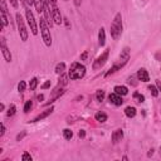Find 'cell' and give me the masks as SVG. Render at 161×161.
<instances>
[{"instance_id":"13","label":"cell","mask_w":161,"mask_h":161,"mask_svg":"<svg viewBox=\"0 0 161 161\" xmlns=\"http://www.w3.org/2000/svg\"><path fill=\"white\" fill-rule=\"evenodd\" d=\"M63 93H64V90H63V88H60V90H59V87H57L56 91L53 92V94H52V97H50L49 102H48V103H46V105H50V103H53V102H56Z\"/></svg>"},{"instance_id":"1","label":"cell","mask_w":161,"mask_h":161,"mask_svg":"<svg viewBox=\"0 0 161 161\" xmlns=\"http://www.w3.org/2000/svg\"><path fill=\"white\" fill-rule=\"evenodd\" d=\"M86 74V67L83 64L78 63H73L71 66V69L68 72V77L71 78V79H81V78H83Z\"/></svg>"},{"instance_id":"5","label":"cell","mask_w":161,"mask_h":161,"mask_svg":"<svg viewBox=\"0 0 161 161\" xmlns=\"http://www.w3.org/2000/svg\"><path fill=\"white\" fill-rule=\"evenodd\" d=\"M16 24H18V32H19L20 39L23 42H26L28 40V30H26L25 23H24L23 16L20 15V13H16Z\"/></svg>"},{"instance_id":"6","label":"cell","mask_w":161,"mask_h":161,"mask_svg":"<svg viewBox=\"0 0 161 161\" xmlns=\"http://www.w3.org/2000/svg\"><path fill=\"white\" fill-rule=\"evenodd\" d=\"M25 15H26V22H28V25H29L30 30H32V34H33V35H37V34H38V25H37V22H35V19H34V15H33L32 10L26 9L25 10Z\"/></svg>"},{"instance_id":"25","label":"cell","mask_w":161,"mask_h":161,"mask_svg":"<svg viewBox=\"0 0 161 161\" xmlns=\"http://www.w3.org/2000/svg\"><path fill=\"white\" fill-rule=\"evenodd\" d=\"M63 136L66 140H71L73 137V132H72L69 128H66V130H63Z\"/></svg>"},{"instance_id":"41","label":"cell","mask_w":161,"mask_h":161,"mask_svg":"<svg viewBox=\"0 0 161 161\" xmlns=\"http://www.w3.org/2000/svg\"><path fill=\"white\" fill-rule=\"evenodd\" d=\"M152 154H154V150L151 149V150H150V152L147 154V156H152Z\"/></svg>"},{"instance_id":"7","label":"cell","mask_w":161,"mask_h":161,"mask_svg":"<svg viewBox=\"0 0 161 161\" xmlns=\"http://www.w3.org/2000/svg\"><path fill=\"white\" fill-rule=\"evenodd\" d=\"M108 54H109V49H106L105 52L102 53L101 56L94 60V63H93V69H94V71L101 69V68L105 66L106 62H107V59H108Z\"/></svg>"},{"instance_id":"8","label":"cell","mask_w":161,"mask_h":161,"mask_svg":"<svg viewBox=\"0 0 161 161\" xmlns=\"http://www.w3.org/2000/svg\"><path fill=\"white\" fill-rule=\"evenodd\" d=\"M128 59H130V48L126 47V48H123V50L121 52V54H120V63L117 64V66L120 68H122L126 63H127Z\"/></svg>"},{"instance_id":"29","label":"cell","mask_w":161,"mask_h":161,"mask_svg":"<svg viewBox=\"0 0 161 161\" xmlns=\"http://www.w3.org/2000/svg\"><path fill=\"white\" fill-rule=\"evenodd\" d=\"M149 90L151 91V94L154 96V97H157V96H159V91H157V88L155 87V86H150Z\"/></svg>"},{"instance_id":"33","label":"cell","mask_w":161,"mask_h":161,"mask_svg":"<svg viewBox=\"0 0 161 161\" xmlns=\"http://www.w3.org/2000/svg\"><path fill=\"white\" fill-rule=\"evenodd\" d=\"M50 87V81H46L44 83L42 84V88L43 90H47V88H49Z\"/></svg>"},{"instance_id":"2","label":"cell","mask_w":161,"mask_h":161,"mask_svg":"<svg viewBox=\"0 0 161 161\" xmlns=\"http://www.w3.org/2000/svg\"><path fill=\"white\" fill-rule=\"evenodd\" d=\"M121 33H122V15L121 13H117L111 24V35L115 40H117L120 35H121Z\"/></svg>"},{"instance_id":"9","label":"cell","mask_w":161,"mask_h":161,"mask_svg":"<svg viewBox=\"0 0 161 161\" xmlns=\"http://www.w3.org/2000/svg\"><path fill=\"white\" fill-rule=\"evenodd\" d=\"M1 53H3V57H4V59L8 62V63H10V62H12V53H10L9 48L6 47L4 38H1Z\"/></svg>"},{"instance_id":"10","label":"cell","mask_w":161,"mask_h":161,"mask_svg":"<svg viewBox=\"0 0 161 161\" xmlns=\"http://www.w3.org/2000/svg\"><path fill=\"white\" fill-rule=\"evenodd\" d=\"M108 100L111 103H113L115 106H121L123 103V100H122V97L120 94H117L116 92H113V93H111L108 96Z\"/></svg>"},{"instance_id":"24","label":"cell","mask_w":161,"mask_h":161,"mask_svg":"<svg viewBox=\"0 0 161 161\" xmlns=\"http://www.w3.org/2000/svg\"><path fill=\"white\" fill-rule=\"evenodd\" d=\"M15 112H16L15 105H10V107H9V109H8V112H6V116H8V117H12V116H14V115H15Z\"/></svg>"},{"instance_id":"17","label":"cell","mask_w":161,"mask_h":161,"mask_svg":"<svg viewBox=\"0 0 161 161\" xmlns=\"http://www.w3.org/2000/svg\"><path fill=\"white\" fill-rule=\"evenodd\" d=\"M44 5H46L44 0H34V6H35L37 12H38L39 14H42V13H43V10H44Z\"/></svg>"},{"instance_id":"35","label":"cell","mask_w":161,"mask_h":161,"mask_svg":"<svg viewBox=\"0 0 161 161\" xmlns=\"http://www.w3.org/2000/svg\"><path fill=\"white\" fill-rule=\"evenodd\" d=\"M25 135H26L25 132H22V133H19V135L16 136V141H20V140H22V139H23V137H24V136H25Z\"/></svg>"},{"instance_id":"28","label":"cell","mask_w":161,"mask_h":161,"mask_svg":"<svg viewBox=\"0 0 161 161\" xmlns=\"http://www.w3.org/2000/svg\"><path fill=\"white\" fill-rule=\"evenodd\" d=\"M25 88H26V83L24 81H20L19 84H18V91L19 92H23V91H25Z\"/></svg>"},{"instance_id":"18","label":"cell","mask_w":161,"mask_h":161,"mask_svg":"<svg viewBox=\"0 0 161 161\" xmlns=\"http://www.w3.org/2000/svg\"><path fill=\"white\" fill-rule=\"evenodd\" d=\"M115 92L120 96H126L128 93V90H127V87H125V86H116Z\"/></svg>"},{"instance_id":"15","label":"cell","mask_w":161,"mask_h":161,"mask_svg":"<svg viewBox=\"0 0 161 161\" xmlns=\"http://www.w3.org/2000/svg\"><path fill=\"white\" fill-rule=\"evenodd\" d=\"M137 77L140 81L142 82H149L150 81V76L149 73H147V71L145 69V68H140L139 72H137Z\"/></svg>"},{"instance_id":"23","label":"cell","mask_w":161,"mask_h":161,"mask_svg":"<svg viewBox=\"0 0 161 161\" xmlns=\"http://www.w3.org/2000/svg\"><path fill=\"white\" fill-rule=\"evenodd\" d=\"M105 96H106V93H105L103 90H98L97 93H96V98H97L98 102H102V101L105 100Z\"/></svg>"},{"instance_id":"26","label":"cell","mask_w":161,"mask_h":161,"mask_svg":"<svg viewBox=\"0 0 161 161\" xmlns=\"http://www.w3.org/2000/svg\"><path fill=\"white\" fill-rule=\"evenodd\" d=\"M37 86H38V79H37V78H33V79H30V82H29V88H30V91H34V90H35Z\"/></svg>"},{"instance_id":"40","label":"cell","mask_w":161,"mask_h":161,"mask_svg":"<svg viewBox=\"0 0 161 161\" xmlns=\"http://www.w3.org/2000/svg\"><path fill=\"white\" fill-rule=\"evenodd\" d=\"M74 4H76L77 6H79L81 5V0H74Z\"/></svg>"},{"instance_id":"38","label":"cell","mask_w":161,"mask_h":161,"mask_svg":"<svg viewBox=\"0 0 161 161\" xmlns=\"http://www.w3.org/2000/svg\"><path fill=\"white\" fill-rule=\"evenodd\" d=\"M86 58H87V52H84V53L81 56V59H82V60H86Z\"/></svg>"},{"instance_id":"19","label":"cell","mask_w":161,"mask_h":161,"mask_svg":"<svg viewBox=\"0 0 161 161\" xmlns=\"http://www.w3.org/2000/svg\"><path fill=\"white\" fill-rule=\"evenodd\" d=\"M125 115L127 116V117H130V118L135 117V116H136V108L135 107H131V106L126 107L125 108Z\"/></svg>"},{"instance_id":"20","label":"cell","mask_w":161,"mask_h":161,"mask_svg":"<svg viewBox=\"0 0 161 161\" xmlns=\"http://www.w3.org/2000/svg\"><path fill=\"white\" fill-rule=\"evenodd\" d=\"M94 118H96V121H98V122H106L107 121V115L103 113V112H97L94 116Z\"/></svg>"},{"instance_id":"36","label":"cell","mask_w":161,"mask_h":161,"mask_svg":"<svg viewBox=\"0 0 161 161\" xmlns=\"http://www.w3.org/2000/svg\"><path fill=\"white\" fill-rule=\"evenodd\" d=\"M5 131H6V128H5V126L1 123V132H0V137H3L4 136V133H5Z\"/></svg>"},{"instance_id":"42","label":"cell","mask_w":161,"mask_h":161,"mask_svg":"<svg viewBox=\"0 0 161 161\" xmlns=\"http://www.w3.org/2000/svg\"><path fill=\"white\" fill-rule=\"evenodd\" d=\"M4 108H5L4 103H1V105H0V109H1V111H4Z\"/></svg>"},{"instance_id":"21","label":"cell","mask_w":161,"mask_h":161,"mask_svg":"<svg viewBox=\"0 0 161 161\" xmlns=\"http://www.w3.org/2000/svg\"><path fill=\"white\" fill-rule=\"evenodd\" d=\"M64 71H66V63L60 62V63H58L56 66V73L57 74H63Z\"/></svg>"},{"instance_id":"12","label":"cell","mask_w":161,"mask_h":161,"mask_svg":"<svg viewBox=\"0 0 161 161\" xmlns=\"http://www.w3.org/2000/svg\"><path fill=\"white\" fill-rule=\"evenodd\" d=\"M43 14H44V20L47 22V24L49 25V28L53 25V18H52V14H50V10L49 8H48V5H47V3H46V5H44V10H43Z\"/></svg>"},{"instance_id":"27","label":"cell","mask_w":161,"mask_h":161,"mask_svg":"<svg viewBox=\"0 0 161 161\" xmlns=\"http://www.w3.org/2000/svg\"><path fill=\"white\" fill-rule=\"evenodd\" d=\"M133 98L136 100V102H137V103H142V102L145 101V97H143L142 94H140L139 92H136V93L133 94Z\"/></svg>"},{"instance_id":"31","label":"cell","mask_w":161,"mask_h":161,"mask_svg":"<svg viewBox=\"0 0 161 161\" xmlns=\"http://www.w3.org/2000/svg\"><path fill=\"white\" fill-rule=\"evenodd\" d=\"M30 108H32V101H26L25 106H24V112H25V113H28V112L30 111Z\"/></svg>"},{"instance_id":"43","label":"cell","mask_w":161,"mask_h":161,"mask_svg":"<svg viewBox=\"0 0 161 161\" xmlns=\"http://www.w3.org/2000/svg\"><path fill=\"white\" fill-rule=\"evenodd\" d=\"M160 152H161V146H160Z\"/></svg>"},{"instance_id":"14","label":"cell","mask_w":161,"mask_h":161,"mask_svg":"<svg viewBox=\"0 0 161 161\" xmlns=\"http://www.w3.org/2000/svg\"><path fill=\"white\" fill-rule=\"evenodd\" d=\"M122 137H123V131L121 128H117V130H115L113 131V133H112V142L115 143H117V142H120L122 140Z\"/></svg>"},{"instance_id":"39","label":"cell","mask_w":161,"mask_h":161,"mask_svg":"<svg viewBox=\"0 0 161 161\" xmlns=\"http://www.w3.org/2000/svg\"><path fill=\"white\" fill-rule=\"evenodd\" d=\"M43 100H44V96H43V94H39V96H38V101L40 102V101H43Z\"/></svg>"},{"instance_id":"34","label":"cell","mask_w":161,"mask_h":161,"mask_svg":"<svg viewBox=\"0 0 161 161\" xmlns=\"http://www.w3.org/2000/svg\"><path fill=\"white\" fill-rule=\"evenodd\" d=\"M9 1H10V4H12V6H13V8H18V0H9Z\"/></svg>"},{"instance_id":"22","label":"cell","mask_w":161,"mask_h":161,"mask_svg":"<svg viewBox=\"0 0 161 161\" xmlns=\"http://www.w3.org/2000/svg\"><path fill=\"white\" fill-rule=\"evenodd\" d=\"M9 24V18H8V14L4 12H1V29H4L6 25Z\"/></svg>"},{"instance_id":"30","label":"cell","mask_w":161,"mask_h":161,"mask_svg":"<svg viewBox=\"0 0 161 161\" xmlns=\"http://www.w3.org/2000/svg\"><path fill=\"white\" fill-rule=\"evenodd\" d=\"M22 160H23V161H32V160H33V157L30 156V154L24 152V154H23V156H22Z\"/></svg>"},{"instance_id":"16","label":"cell","mask_w":161,"mask_h":161,"mask_svg":"<svg viewBox=\"0 0 161 161\" xmlns=\"http://www.w3.org/2000/svg\"><path fill=\"white\" fill-rule=\"evenodd\" d=\"M106 43V32H105V28H101L100 32H98V44L101 47H103Z\"/></svg>"},{"instance_id":"37","label":"cell","mask_w":161,"mask_h":161,"mask_svg":"<svg viewBox=\"0 0 161 161\" xmlns=\"http://www.w3.org/2000/svg\"><path fill=\"white\" fill-rule=\"evenodd\" d=\"M84 135H86V132H84V130H81L79 132H78V136L79 137H84Z\"/></svg>"},{"instance_id":"4","label":"cell","mask_w":161,"mask_h":161,"mask_svg":"<svg viewBox=\"0 0 161 161\" xmlns=\"http://www.w3.org/2000/svg\"><path fill=\"white\" fill-rule=\"evenodd\" d=\"M48 8L50 10V14H52V18L54 20V24H57V25H60L62 23H63V20H62V15H60V12L59 9L57 8V4L56 3H52V1H48L46 0Z\"/></svg>"},{"instance_id":"11","label":"cell","mask_w":161,"mask_h":161,"mask_svg":"<svg viewBox=\"0 0 161 161\" xmlns=\"http://www.w3.org/2000/svg\"><path fill=\"white\" fill-rule=\"evenodd\" d=\"M53 111H54V107H50V108H48V109H46V111H43L40 115H38L33 120V121H30V122H38V121H42V120L47 118L49 115H52V113H53Z\"/></svg>"},{"instance_id":"3","label":"cell","mask_w":161,"mask_h":161,"mask_svg":"<svg viewBox=\"0 0 161 161\" xmlns=\"http://www.w3.org/2000/svg\"><path fill=\"white\" fill-rule=\"evenodd\" d=\"M40 33H42V38H43V42L47 47H50L52 46V35H50V28L49 25L47 24V22L44 20V18L40 19Z\"/></svg>"},{"instance_id":"32","label":"cell","mask_w":161,"mask_h":161,"mask_svg":"<svg viewBox=\"0 0 161 161\" xmlns=\"http://www.w3.org/2000/svg\"><path fill=\"white\" fill-rule=\"evenodd\" d=\"M0 5H1V12H4L8 14V8H6V3L5 0H0Z\"/></svg>"}]
</instances>
